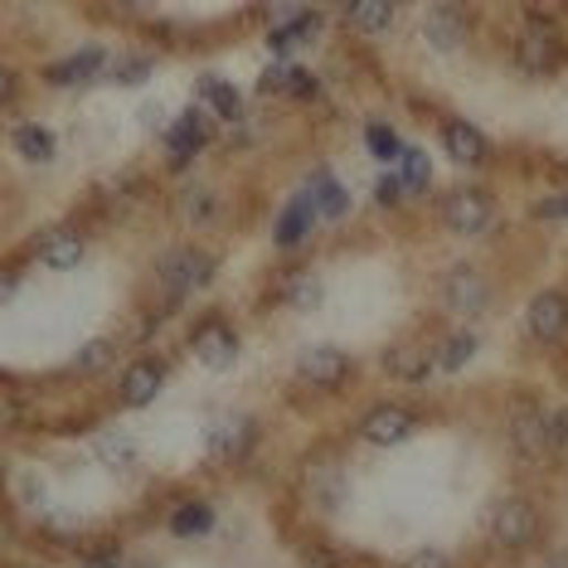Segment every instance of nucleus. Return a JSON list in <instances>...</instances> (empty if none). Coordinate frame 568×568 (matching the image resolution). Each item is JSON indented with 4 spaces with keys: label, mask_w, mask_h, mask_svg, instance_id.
Listing matches in <instances>:
<instances>
[{
    "label": "nucleus",
    "mask_w": 568,
    "mask_h": 568,
    "mask_svg": "<svg viewBox=\"0 0 568 568\" xmlns=\"http://www.w3.org/2000/svg\"><path fill=\"white\" fill-rule=\"evenodd\" d=\"M491 539L505 549H529L539 539V515H535V505L520 501V496H511V501H501L496 505V515H491Z\"/></svg>",
    "instance_id": "f257e3e1"
},
{
    "label": "nucleus",
    "mask_w": 568,
    "mask_h": 568,
    "mask_svg": "<svg viewBox=\"0 0 568 568\" xmlns=\"http://www.w3.org/2000/svg\"><path fill=\"white\" fill-rule=\"evenodd\" d=\"M209 277H214V263L200 253V249H176L160 257V287H166L170 296H190L209 287Z\"/></svg>",
    "instance_id": "f03ea898"
},
{
    "label": "nucleus",
    "mask_w": 568,
    "mask_h": 568,
    "mask_svg": "<svg viewBox=\"0 0 568 568\" xmlns=\"http://www.w3.org/2000/svg\"><path fill=\"white\" fill-rule=\"evenodd\" d=\"M442 219H448V229L452 233H486L491 224H496V204H491V194L486 190H452L448 194V204H442Z\"/></svg>",
    "instance_id": "7ed1b4c3"
},
{
    "label": "nucleus",
    "mask_w": 568,
    "mask_h": 568,
    "mask_svg": "<svg viewBox=\"0 0 568 568\" xmlns=\"http://www.w3.org/2000/svg\"><path fill=\"white\" fill-rule=\"evenodd\" d=\"M249 448H253V423L249 418L224 413V418H214V423L204 428V452L214 456V462H239Z\"/></svg>",
    "instance_id": "20e7f679"
},
{
    "label": "nucleus",
    "mask_w": 568,
    "mask_h": 568,
    "mask_svg": "<svg viewBox=\"0 0 568 568\" xmlns=\"http://www.w3.org/2000/svg\"><path fill=\"white\" fill-rule=\"evenodd\" d=\"M442 296H448V306H452V312L476 316V312H486L491 287H486V277H481L472 263H456L452 273L442 277Z\"/></svg>",
    "instance_id": "39448f33"
},
{
    "label": "nucleus",
    "mask_w": 568,
    "mask_h": 568,
    "mask_svg": "<svg viewBox=\"0 0 568 568\" xmlns=\"http://www.w3.org/2000/svg\"><path fill=\"white\" fill-rule=\"evenodd\" d=\"M296 375H302L306 385L336 389V385H345V375H350V355L336 350V345H306L302 360H296Z\"/></svg>",
    "instance_id": "423d86ee"
},
{
    "label": "nucleus",
    "mask_w": 568,
    "mask_h": 568,
    "mask_svg": "<svg viewBox=\"0 0 568 568\" xmlns=\"http://www.w3.org/2000/svg\"><path fill=\"white\" fill-rule=\"evenodd\" d=\"M190 350L204 369H233V360H239V336H233L224 320H204L190 336Z\"/></svg>",
    "instance_id": "0eeeda50"
},
{
    "label": "nucleus",
    "mask_w": 568,
    "mask_h": 568,
    "mask_svg": "<svg viewBox=\"0 0 568 568\" xmlns=\"http://www.w3.org/2000/svg\"><path fill=\"white\" fill-rule=\"evenodd\" d=\"M409 432H413V413L399 409V403H379V409L360 418V438L375 442V448H399Z\"/></svg>",
    "instance_id": "6e6552de"
},
{
    "label": "nucleus",
    "mask_w": 568,
    "mask_h": 568,
    "mask_svg": "<svg viewBox=\"0 0 568 568\" xmlns=\"http://www.w3.org/2000/svg\"><path fill=\"white\" fill-rule=\"evenodd\" d=\"M564 330H568V296L564 292H539L535 302H529V336L535 340H564Z\"/></svg>",
    "instance_id": "1a4fd4ad"
},
{
    "label": "nucleus",
    "mask_w": 568,
    "mask_h": 568,
    "mask_svg": "<svg viewBox=\"0 0 568 568\" xmlns=\"http://www.w3.org/2000/svg\"><path fill=\"white\" fill-rule=\"evenodd\" d=\"M204 141H209V122H204L200 107H185V113L166 127V146H170V156H176L180 166H185L190 156H200Z\"/></svg>",
    "instance_id": "9d476101"
},
{
    "label": "nucleus",
    "mask_w": 568,
    "mask_h": 568,
    "mask_svg": "<svg viewBox=\"0 0 568 568\" xmlns=\"http://www.w3.org/2000/svg\"><path fill=\"white\" fill-rule=\"evenodd\" d=\"M83 253H88V243H83V233L78 229H49L44 239H40V257H44V267H54V273H73V267L83 263Z\"/></svg>",
    "instance_id": "9b49d317"
},
{
    "label": "nucleus",
    "mask_w": 568,
    "mask_h": 568,
    "mask_svg": "<svg viewBox=\"0 0 568 568\" xmlns=\"http://www.w3.org/2000/svg\"><path fill=\"white\" fill-rule=\"evenodd\" d=\"M515 64H520V73H529V78L554 73V64H559V44H554V34L549 30H525L520 44H515Z\"/></svg>",
    "instance_id": "f8f14e48"
},
{
    "label": "nucleus",
    "mask_w": 568,
    "mask_h": 568,
    "mask_svg": "<svg viewBox=\"0 0 568 568\" xmlns=\"http://www.w3.org/2000/svg\"><path fill=\"white\" fill-rule=\"evenodd\" d=\"M160 385H166V369L156 360L127 365V375H122V403H127V409H146V403L160 393Z\"/></svg>",
    "instance_id": "ddd939ff"
},
{
    "label": "nucleus",
    "mask_w": 568,
    "mask_h": 568,
    "mask_svg": "<svg viewBox=\"0 0 568 568\" xmlns=\"http://www.w3.org/2000/svg\"><path fill=\"white\" fill-rule=\"evenodd\" d=\"M423 34H428V44L432 49H462V40H466V15L456 6H432L428 10V20H423Z\"/></svg>",
    "instance_id": "4468645a"
},
{
    "label": "nucleus",
    "mask_w": 568,
    "mask_h": 568,
    "mask_svg": "<svg viewBox=\"0 0 568 568\" xmlns=\"http://www.w3.org/2000/svg\"><path fill=\"white\" fill-rule=\"evenodd\" d=\"M97 69H103V49H78L73 59H59V64H49L44 78L54 83V88H78V83H93Z\"/></svg>",
    "instance_id": "2eb2a0df"
},
{
    "label": "nucleus",
    "mask_w": 568,
    "mask_h": 568,
    "mask_svg": "<svg viewBox=\"0 0 568 568\" xmlns=\"http://www.w3.org/2000/svg\"><path fill=\"white\" fill-rule=\"evenodd\" d=\"M306 200H312V209L320 219H345V209H350V194H345V185L330 176L326 166L312 176V185H306Z\"/></svg>",
    "instance_id": "dca6fc26"
},
{
    "label": "nucleus",
    "mask_w": 568,
    "mask_h": 568,
    "mask_svg": "<svg viewBox=\"0 0 568 568\" xmlns=\"http://www.w3.org/2000/svg\"><path fill=\"white\" fill-rule=\"evenodd\" d=\"M442 146H448V156L456 166H476V160L486 156V137H481L472 122H456V117L442 127Z\"/></svg>",
    "instance_id": "f3484780"
},
{
    "label": "nucleus",
    "mask_w": 568,
    "mask_h": 568,
    "mask_svg": "<svg viewBox=\"0 0 568 568\" xmlns=\"http://www.w3.org/2000/svg\"><path fill=\"white\" fill-rule=\"evenodd\" d=\"M312 224H316V209H312V200H306V194H296V200H292V204L277 214L273 239L282 243V249H292V243H302L306 233H312Z\"/></svg>",
    "instance_id": "a211bd4d"
},
{
    "label": "nucleus",
    "mask_w": 568,
    "mask_h": 568,
    "mask_svg": "<svg viewBox=\"0 0 568 568\" xmlns=\"http://www.w3.org/2000/svg\"><path fill=\"white\" fill-rule=\"evenodd\" d=\"M511 438H515V448H520L525 456H545V448H549L545 418L529 413V409H515V418H511Z\"/></svg>",
    "instance_id": "6ab92c4d"
},
{
    "label": "nucleus",
    "mask_w": 568,
    "mask_h": 568,
    "mask_svg": "<svg viewBox=\"0 0 568 568\" xmlns=\"http://www.w3.org/2000/svg\"><path fill=\"white\" fill-rule=\"evenodd\" d=\"M15 151L30 160V166H44V160H54L59 141L49 127H34V122H24V127H15Z\"/></svg>",
    "instance_id": "aec40b11"
},
{
    "label": "nucleus",
    "mask_w": 568,
    "mask_h": 568,
    "mask_svg": "<svg viewBox=\"0 0 568 568\" xmlns=\"http://www.w3.org/2000/svg\"><path fill=\"white\" fill-rule=\"evenodd\" d=\"M93 452H97V462H103L107 472H132V466H137V448H132L122 432H97Z\"/></svg>",
    "instance_id": "412c9836"
},
{
    "label": "nucleus",
    "mask_w": 568,
    "mask_h": 568,
    "mask_svg": "<svg viewBox=\"0 0 568 568\" xmlns=\"http://www.w3.org/2000/svg\"><path fill=\"white\" fill-rule=\"evenodd\" d=\"M209 529H214V511H209L204 501H190L170 515V535L176 539H204Z\"/></svg>",
    "instance_id": "4be33fe9"
},
{
    "label": "nucleus",
    "mask_w": 568,
    "mask_h": 568,
    "mask_svg": "<svg viewBox=\"0 0 568 568\" xmlns=\"http://www.w3.org/2000/svg\"><path fill=\"white\" fill-rule=\"evenodd\" d=\"M200 97L209 107H214L219 117H229V122H239L243 117V97H239V88H229L224 78H214V73H204L200 78Z\"/></svg>",
    "instance_id": "5701e85b"
},
{
    "label": "nucleus",
    "mask_w": 568,
    "mask_h": 568,
    "mask_svg": "<svg viewBox=\"0 0 568 568\" xmlns=\"http://www.w3.org/2000/svg\"><path fill=\"white\" fill-rule=\"evenodd\" d=\"M263 88L267 93H292V97H312L316 93V78L306 69H296V64H277V69H267Z\"/></svg>",
    "instance_id": "b1692460"
},
{
    "label": "nucleus",
    "mask_w": 568,
    "mask_h": 568,
    "mask_svg": "<svg viewBox=\"0 0 568 568\" xmlns=\"http://www.w3.org/2000/svg\"><path fill=\"white\" fill-rule=\"evenodd\" d=\"M282 296H287L296 312H316L326 287H320V277H312V273H292L287 282H282Z\"/></svg>",
    "instance_id": "393cba45"
},
{
    "label": "nucleus",
    "mask_w": 568,
    "mask_h": 568,
    "mask_svg": "<svg viewBox=\"0 0 568 568\" xmlns=\"http://www.w3.org/2000/svg\"><path fill=\"white\" fill-rule=\"evenodd\" d=\"M399 180H403V190H409V194L428 190V180H432V160H428V151H418V146H403Z\"/></svg>",
    "instance_id": "a878e982"
},
{
    "label": "nucleus",
    "mask_w": 568,
    "mask_h": 568,
    "mask_svg": "<svg viewBox=\"0 0 568 568\" xmlns=\"http://www.w3.org/2000/svg\"><path fill=\"white\" fill-rule=\"evenodd\" d=\"M345 15H350V24H360L365 34H385L393 24V6H385V0H360V6H350Z\"/></svg>",
    "instance_id": "bb28decb"
},
{
    "label": "nucleus",
    "mask_w": 568,
    "mask_h": 568,
    "mask_svg": "<svg viewBox=\"0 0 568 568\" xmlns=\"http://www.w3.org/2000/svg\"><path fill=\"white\" fill-rule=\"evenodd\" d=\"M306 481H312V491H316L320 501H326V511H336V505L345 501V476H340V472H336V466H330V462L312 466V476H306Z\"/></svg>",
    "instance_id": "cd10ccee"
},
{
    "label": "nucleus",
    "mask_w": 568,
    "mask_h": 568,
    "mask_svg": "<svg viewBox=\"0 0 568 568\" xmlns=\"http://www.w3.org/2000/svg\"><path fill=\"white\" fill-rule=\"evenodd\" d=\"M476 355V336H466V330H456V336L442 340V350H438V369H462L466 360Z\"/></svg>",
    "instance_id": "c85d7f7f"
},
{
    "label": "nucleus",
    "mask_w": 568,
    "mask_h": 568,
    "mask_svg": "<svg viewBox=\"0 0 568 568\" xmlns=\"http://www.w3.org/2000/svg\"><path fill=\"white\" fill-rule=\"evenodd\" d=\"M365 141H369V151H375L379 160H403L399 132H389L385 122H369V127H365Z\"/></svg>",
    "instance_id": "c756f323"
},
{
    "label": "nucleus",
    "mask_w": 568,
    "mask_h": 568,
    "mask_svg": "<svg viewBox=\"0 0 568 568\" xmlns=\"http://www.w3.org/2000/svg\"><path fill=\"white\" fill-rule=\"evenodd\" d=\"M185 219H190V224H209V219H214V190L194 185V190L185 194Z\"/></svg>",
    "instance_id": "7c9ffc66"
},
{
    "label": "nucleus",
    "mask_w": 568,
    "mask_h": 568,
    "mask_svg": "<svg viewBox=\"0 0 568 568\" xmlns=\"http://www.w3.org/2000/svg\"><path fill=\"white\" fill-rule=\"evenodd\" d=\"M113 78L122 83V88H137V83H146V78H151V59H122Z\"/></svg>",
    "instance_id": "2f4dec72"
},
{
    "label": "nucleus",
    "mask_w": 568,
    "mask_h": 568,
    "mask_svg": "<svg viewBox=\"0 0 568 568\" xmlns=\"http://www.w3.org/2000/svg\"><path fill=\"white\" fill-rule=\"evenodd\" d=\"M107 360H113V345H107V340H93V345H83V350H78L73 369H103Z\"/></svg>",
    "instance_id": "473e14b6"
},
{
    "label": "nucleus",
    "mask_w": 568,
    "mask_h": 568,
    "mask_svg": "<svg viewBox=\"0 0 568 568\" xmlns=\"http://www.w3.org/2000/svg\"><path fill=\"white\" fill-rule=\"evenodd\" d=\"M385 365H389V375H403V379H423V360H418L413 350H393Z\"/></svg>",
    "instance_id": "72a5a7b5"
},
{
    "label": "nucleus",
    "mask_w": 568,
    "mask_h": 568,
    "mask_svg": "<svg viewBox=\"0 0 568 568\" xmlns=\"http://www.w3.org/2000/svg\"><path fill=\"white\" fill-rule=\"evenodd\" d=\"M545 432H549V448H564L568 442V409L545 413Z\"/></svg>",
    "instance_id": "f704fd0d"
},
{
    "label": "nucleus",
    "mask_w": 568,
    "mask_h": 568,
    "mask_svg": "<svg viewBox=\"0 0 568 568\" xmlns=\"http://www.w3.org/2000/svg\"><path fill=\"white\" fill-rule=\"evenodd\" d=\"M403 194H409V190H403V180H399V176H385V180L375 185V200H379V204H399Z\"/></svg>",
    "instance_id": "c9c22d12"
},
{
    "label": "nucleus",
    "mask_w": 568,
    "mask_h": 568,
    "mask_svg": "<svg viewBox=\"0 0 568 568\" xmlns=\"http://www.w3.org/2000/svg\"><path fill=\"white\" fill-rule=\"evenodd\" d=\"M409 568H448V554H438V549H418Z\"/></svg>",
    "instance_id": "e433bc0d"
},
{
    "label": "nucleus",
    "mask_w": 568,
    "mask_h": 568,
    "mask_svg": "<svg viewBox=\"0 0 568 568\" xmlns=\"http://www.w3.org/2000/svg\"><path fill=\"white\" fill-rule=\"evenodd\" d=\"M49 529H54V535H78V520H69V515H49Z\"/></svg>",
    "instance_id": "4c0bfd02"
},
{
    "label": "nucleus",
    "mask_w": 568,
    "mask_h": 568,
    "mask_svg": "<svg viewBox=\"0 0 568 568\" xmlns=\"http://www.w3.org/2000/svg\"><path fill=\"white\" fill-rule=\"evenodd\" d=\"M83 568H122V559H117V554H97V559H88Z\"/></svg>",
    "instance_id": "58836bf2"
},
{
    "label": "nucleus",
    "mask_w": 568,
    "mask_h": 568,
    "mask_svg": "<svg viewBox=\"0 0 568 568\" xmlns=\"http://www.w3.org/2000/svg\"><path fill=\"white\" fill-rule=\"evenodd\" d=\"M15 287H20V277H15V273H6V282H0V292H6V302H10V296H15Z\"/></svg>",
    "instance_id": "ea45409f"
}]
</instances>
